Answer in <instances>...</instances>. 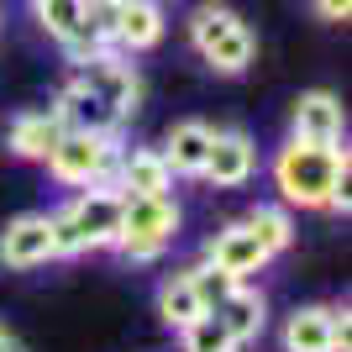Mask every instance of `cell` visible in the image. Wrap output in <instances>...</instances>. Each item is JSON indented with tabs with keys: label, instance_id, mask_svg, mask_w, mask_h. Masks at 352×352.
Instances as JSON below:
<instances>
[{
	"label": "cell",
	"instance_id": "12",
	"mask_svg": "<svg viewBox=\"0 0 352 352\" xmlns=\"http://www.w3.org/2000/svg\"><path fill=\"white\" fill-rule=\"evenodd\" d=\"M69 132L63 126V116L47 105V111H21V116L11 121V153L27 163H47V153L58 147V137Z\"/></svg>",
	"mask_w": 352,
	"mask_h": 352
},
{
	"label": "cell",
	"instance_id": "17",
	"mask_svg": "<svg viewBox=\"0 0 352 352\" xmlns=\"http://www.w3.org/2000/svg\"><path fill=\"white\" fill-rule=\"evenodd\" d=\"M284 352H331V305H300L284 321Z\"/></svg>",
	"mask_w": 352,
	"mask_h": 352
},
{
	"label": "cell",
	"instance_id": "10",
	"mask_svg": "<svg viewBox=\"0 0 352 352\" xmlns=\"http://www.w3.org/2000/svg\"><path fill=\"white\" fill-rule=\"evenodd\" d=\"M294 132L300 142H326L337 147L342 142V126H347V116H342V100L331 95V89H305L300 100H294Z\"/></svg>",
	"mask_w": 352,
	"mask_h": 352
},
{
	"label": "cell",
	"instance_id": "9",
	"mask_svg": "<svg viewBox=\"0 0 352 352\" xmlns=\"http://www.w3.org/2000/svg\"><path fill=\"white\" fill-rule=\"evenodd\" d=\"M53 258V232H47V216L27 210V216L6 221L0 232V263L6 268H37Z\"/></svg>",
	"mask_w": 352,
	"mask_h": 352
},
{
	"label": "cell",
	"instance_id": "19",
	"mask_svg": "<svg viewBox=\"0 0 352 352\" xmlns=\"http://www.w3.org/2000/svg\"><path fill=\"white\" fill-rule=\"evenodd\" d=\"M179 347L184 352H242L236 337L221 326V316H210V310H200L190 326H179Z\"/></svg>",
	"mask_w": 352,
	"mask_h": 352
},
{
	"label": "cell",
	"instance_id": "13",
	"mask_svg": "<svg viewBox=\"0 0 352 352\" xmlns=\"http://www.w3.org/2000/svg\"><path fill=\"white\" fill-rule=\"evenodd\" d=\"M168 184H174V174H168L158 147L116 153V190L121 195H168Z\"/></svg>",
	"mask_w": 352,
	"mask_h": 352
},
{
	"label": "cell",
	"instance_id": "20",
	"mask_svg": "<svg viewBox=\"0 0 352 352\" xmlns=\"http://www.w3.org/2000/svg\"><path fill=\"white\" fill-rule=\"evenodd\" d=\"M248 226L258 232V242H263L268 252H284L294 242V221H289V210L284 206H258V210H248Z\"/></svg>",
	"mask_w": 352,
	"mask_h": 352
},
{
	"label": "cell",
	"instance_id": "4",
	"mask_svg": "<svg viewBox=\"0 0 352 352\" xmlns=\"http://www.w3.org/2000/svg\"><path fill=\"white\" fill-rule=\"evenodd\" d=\"M47 174L58 184H74V190H89V184H111L116 190V137L63 132L58 147L47 153Z\"/></svg>",
	"mask_w": 352,
	"mask_h": 352
},
{
	"label": "cell",
	"instance_id": "14",
	"mask_svg": "<svg viewBox=\"0 0 352 352\" xmlns=\"http://www.w3.org/2000/svg\"><path fill=\"white\" fill-rule=\"evenodd\" d=\"M158 37H163V6H158V0H121L111 47H121V53H142V47H153Z\"/></svg>",
	"mask_w": 352,
	"mask_h": 352
},
{
	"label": "cell",
	"instance_id": "15",
	"mask_svg": "<svg viewBox=\"0 0 352 352\" xmlns=\"http://www.w3.org/2000/svg\"><path fill=\"white\" fill-rule=\"evenodd\" d=\"M158 153H163V163H168V174H179V179H200V168H206V153H210V126H206V121H179Z\"/></svg>",
	"mask_w": 352,
	"mask_h": 352
},
{
	"label": "cell",
	"instance_id": "5",
	"mask_svg": "<svg viewBox=\"0 0 352 352\" xmlns=\"http://www.w3.org/2000/svg\"><path fill=\"white\" fill-rule=\"evenodd\" d=\"M74 85H85L89 95H100V100L111 105L121 121L137 111V95H142V85H137V69L116 58V47H111V53H100V58L74 63Z\"/></svg>",
	"mask_w": 352,
	"mask_h": 352
},
{
	"label": "cell",
	"instance_id": "26",
	"mask_svg": "<svg viewBox=\"0 0 352 352\" xmlns=\"http://www.w3.org/2000/svg\"><path fill=\"white\" fill-rule=\"evenodd\" d=\"M0 352H21V347H16V337L6 331V326H0Z\"/></svg>",
	"mask_w": 352,
	"mask_h": 352
},
{
	"label": "cell",
	"instance_id": "11",
	"mask_svg": "<svg viewBox=\"0 0 352 352\" xmlns=\"http://www.w3.org/2000/svg\"><path fill=\"white\" fill-rule=\"evenodd\" d=\"M53 111L63 116V126H69V132H95V137H116V132H121V116H116V111H111L100 95H89L85 85H74V79L58 89Z\"/></svg>",
	"mask_w": 352,
	"mask_h": 352
},
{
	"label": "cell",
	"instance_id": "8",
	"mask_svg": "<svg viewBox=\"0 0 352 352\" xmlns=\"http://www.w3.org/2000/svg\"><path fill=\"white\" fill-rule=\"evenodd\" d=\"M268 258H274V252L258 242V232H252L248 221H236V226L216 232V236H210V248H206V263L221 268V274H232V279H248V274H258Z\"/></svg>",
	"mask_w": 352,
	"mask_h": 352
},
{
	"label": "cell",
	"instance_id": "7",
	"mask_svg": "<svg viewBox=\"0 0 352 352\" xmlns=\"http://www.w3.org/2000/svg\"><path fill=\"white\" fill-rule=\"evenodd\" d=\"M258 174V147L248 132H210V153L200 179H210L216 190H242L248 179Z\"/></svg>",
	"mask_w": 352,
	"mask_h": 352
},
{
	"label": "cell",
	"instance_id": "2",
	"mask_svg": "<svg viewBox=\"0 0 352 352\" xmlns=\"http://www.w3.org/2000/svg\"><path fill=\"white\" fill-rule=\"evenodd\" d=\"M174 236H179V206L168 195H121V232H116L121 258L147 263V258H158Z\"/></svg>",
	"mask_w": 352,
	"mask_h": 352
},
{
	"label": "cell",
	"instance_id": "3",
	"mask_svg": "<svg viewBox=\"0 0 352 352\" xmlns=\"http://www.w3.org/2000/svg\"><path fill=\"white\" fill-rule=\"evenodd\" d=\"M190 43L216 74H242L252 63V53H258L248 21L236 11H226V6H200L190 16Z\"/></svg>",
	"mask_w": 352,
	"mask_h": 352
},
{
	"label": "cell",
	"instance_id": "22",
	"mask_svg": "<svg viewBox=\"0 0 352 352\" xmlns=\"http://www.w3.org/2000/svg\"><path fill=\"white\" fill-rule=\"evenodd\" d=\"M190 284H195V294H200V305L216 310V305H221V300H226V294H232L242 279H232V274H221V268L200 263V268H190Z\"/></svg>",
	"mask_w": 352,
	"mask_h": 352
},
{
	"label": "cell",
	"instance_id": "16",
	"mask_svg": "<svg viewBox=\"0 0 352 352\" xmlns=\"http://www.w3.org/2000/svg\"><path fill=\"white\" fill-rule=\"evenodd\" d=\"M210 316H221V326H226V331L236 337V347H248V342L263 331V316H268V310H263V294H258V289L236 284V289L226 294V300H221Z\"/></svg>",
	"mask_w": 352,
	"mask_h": 352
},
{
	"label": "cell",
	"instance_id": "18",
	"mask_svg": "<svg viewBox=\"0 0 352 352\" xmlns=\"http://www.w3.org/2000/svg\"><path fill=\"white\" fill-rule=\"evenodd\" d=\"M200 310L206 305H200V294H195V284H190V268H184V274H168V279L158 284V316L174 326V331L190 326Z\"/></svg>",
	"mask_w": 352,
	"mask_h": 352
},
{
	"label": "cell",
	"instance_id": "25",
	"mask_svg": "<svg viewBox=\"0 0 352 352\" xmlns=\"http://www.w3.org/2000/svg\"><path fill=\"white\" fill-rule=\"evenodd\" d=\"M316 11H321L326 21H347V16H352V0H316Z\"/></svg>",
	"mask_w": 352,
	"mask_h": 352
},
{
	"label": "cell",
	"instance_id": "24",
	"mask_svg": "<svg viewBox=\"0 0 352 352\" xmlns=\"http://www.w3.org/2000/svg\"><path fill=\"white\" fill-rule=\"evenodd\" d=\"M352 347V316H347V305H331V352H347Z\"/></svg>",
	"mask_w": 352,
	"mask_h": 352
},
{
	"label": "cell",
	"instance_id": "21",
	"mask_svg": "<svg viewBox=\"0 0 352 352\" xmlns=\"http://www.w3.org/2000/svg\"><path fill=\"white\" fill-rule=\"evenodd\" d=\"M32 11H37V21L47 27L53 43H69L79 32V0H32Z\"/></svg>",
	"mask_w": 352,
	"mask_h": 352
},
{
	"label": "cell",
	"instance_id": "6",
	"mask_svg": "<svg viewBox=\"0 0 352 352\" xmlns=\"http://www.w3.org/2000/svg\"><path fill=\"white\" fill-rule=\"evenodd\" d=\"M69 221H74V232H79V248H85V252L116 248V232H121V190H111V184H89V190L69 206Z\"/></svg>",
	"mask_w": 352,
	"mask_h": 352
},
{
	"label": "cell",
	"instance_id": "1",
	"mask_svg": "<svg viewBox=\"0 0 352 352\" xmlns=\"http://www.w3.org/2000/svg\"><path fill=\"white\" fill-rule=\"evenodd\" d=\"M347 174H352L347 153L326 142L289 137L274 158V184H279L284 206H300V210H342L347 216Z\"/></svg>",
	"mask_w": 352,
	"mask_h": 352
},
{
	"label": "cell",
	"instance_id": "23",
	"mask_svg": "<svg viewBox=\"0 0 352 352\" xmlns=\"http://www.w3.org/2000/svg\"><path fill=\"white\" fill-rule=\"evenodd\" d=\"M47 232H53V258H79V232H74L69 210H58V216H47Z\"/></svg>",
	"mask_w": 352,
	"mask_h": 352
}]
</instances>
